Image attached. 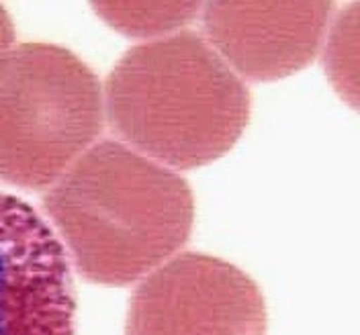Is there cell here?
Returning <instances> with one entry per match:
<instances>
[{
  "label": "cell",
  "instance_id": "obj_1",
  "mask_svg": "<svg viewBox=\"0 0 360 335\" xmlns=\"http://www.w3.org/2000/svg\"><path fill=\"white\" fill-rule=\"evenodd\" d=\"M78 272L125 287L186 244L195 201L186 180L119 141L94 143L44 199Z\"/></svg>",
  "mask_w": 360,
  "mask_h": 335
},
{
  "label": "cell",
  "instance_id": "obj_2",
  "mask_svg": "<svg viewBox=\"0 0 360 335\" xmlns=\"http://www.w3.org/2000/svg\"><path fill=\"white\" fill-rule=\"evenodd\" d=\"M112 131L137 154L191 170L227 154L250 119V92L193 31L131 47L105 86Z\"/></svg>",
  "mask_w": 360,
  "mask_h": 335
},
{
  "label": "cell",
  "instance_id": "obj_3",
  "mask_svg": "<svg viewBox=\"0 0 360 335\" xmlns=\"http://www.w3.org/2000/svg\"><path fill=\"white\" fill-rule=\"evenodd\" d=\"M103 90L60 45L22 44L0 58V180L53 186L103 131Z\"/></svg>",
  "mask_w": 360,
  "mask_h": 335
},
{
  "label": "cell",
  "instance_id": "obj_4",
  "mask_svg": "<svg viewBox=\"0 0 360 335\" xmlns=\"http://www.w3.org/2000/svg\"><path fill=\"white\" fill-rule=\"evenodd\" d=\"M127 335H266V307L256 282L233 264L180 254L137 287Z\"/></svg>",
  "mask_w": 360,
  "mask_h": 335
},
{
  "label": "cell",
  "instance_id": "obj_5",
  "mask_svg": "<svg viewBox=\"0 0 360 335\" xmlns=\"http://www.w3.org/2000/svg\"><path fill=\"white\" fill-rule=\"evenodd\" d=\"M66 249L39 213L0 192V335H74Z\"/></svg>",
  "mask_w": 360,
  "mask_h": 335
},
{
  "label": "cell",
  "instance_id": "obj_6",
  "mask_svg": "<svg viewBox=\"0 0 360 335\" xmlns=\"http://www.w3.org/2000/svg\"><path fill=\"white\" fill-rule=\"evenodd\" d=\"M332 2H209L202 25L227 66L256 82L278 80L315 58Z\"/></svg>",
  "mask_w": 360,
  "mask_h": 335
},
{
  "label": "cell",
  "instance_id": "obj_7",
  "mask_svg": "<svg viewBox=\"0 0 360 335\" xmlns=\"http://www.w3.org/2000/svg\"><path fill=\"white\" fill-rule=\"evenodd\" d=\"M96 15L129 37H156L176 31L195 15L197 2H98Z\"/></svg>",
  "mask_w": 360,
  "mask_h": 335
},
{
  "label": "cell",
  "instance_id": "obj_8",
  "mask_svg": "<svg viewBox=\"0 0 360 335\" xmlns=\"http://www.w3.org/2000/svg\"><path fill=\"white\" fill-rule=\"evenodd\" d=\"M326 70L336 90L356 109L359 103V4L340 15L326 47Z\"/></svg>",
  "mask_w": 360,
  "mask_h": 335
},
{
  "label": "cell",
  "instance_id": "obj_9",
  "mask_svg": "<svg viewBox=\"0 0 360 335\" xmlns=\"http://www.w3.org/2000/svg\"><path fill=\"white\" fill-rule=\"evenodd\" d=\"M13 41H15V29H13V21L8 17V13L4 11V6L0 4V58L13 49Z\"/></svg>",
  "mask_w": 360,
  "mask_h": 335
}]
</instances>
